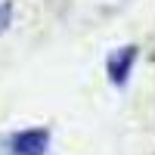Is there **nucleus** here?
I'll list each match as a JSON object with an SVG mask.
<instances>
[{"mask_svg": "<svg viewBox=\"0 0 155 155\" xmlns=\"http://www.w3.org/2000/svg\"><path fill=\"white\" fill-rule=\"evenodd\" d=\"M50 146V134L44 130V127H34V130H22L16 137H9V155H44Z\"/></svg>", "mask_w": 155, "mask_h": 155, "instance_id": "f257e3e1", "label": "nucleus"}, {"mask_svg": "<svg viewBox=\"0 0 155 155\" xmlns=\"http://www.w3.org/2000/svg\"><path fill=\"white\" fill-rule=\"evenodd\" d=\"M134 59H137V47H124V50H118V53L109 59V78H112V84H124L127 81Z\"/></svg>", "mask_w": 155, "mask_h": 155, "instance_id": "f03ea898", "label": "nucleus"}]
</instances>
